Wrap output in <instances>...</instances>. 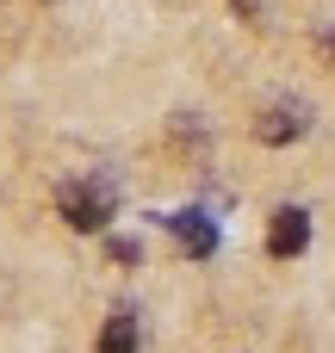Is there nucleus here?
I'll list each match as a JSON object with an SVG mask.
<instances>
[{
    "instance_id": "obj_1",
    "label": "nucleus",
    "mask_w": 335,
    "mask_h": 353,
    "mask_svg": "<svg viewBox=\"0 0 335 353\" xmlns=\"http://www.w3.org/2000/svg\"><path fill=\"white\" fill-rule=\"evenodd\" d=\"M305 242H311V217L298 205H280L267 217V254L274 261H292V254H305Z\"/></svg>"
},
{
    "instance_id": "obj_2",
    "label": "nucleus",
    "mask_w": 335,
    "mask_h": 353,
    "mask_svg": "<svg viewBox=\"0 0 335 353\" xmlns=\"http://www.w3.org/2000/svg\"><path fill=\"white\" fill-rule=\"evenodd\" d=\"M62 217H68V230H106V217H112V205H106V192H93V186H62Z\"/></svg>"
},
{
    "instance_id": "obj_3",
    "label": "nucleus",
    "mask_w": 335,
    "mask_h": 353,
    "mask_svg": "<svg viewBox=\"0 0 335 353\" xmlns=\"http://www.w3.org/2000/svg\"><path fill=\"white\" fill-rule=\"evenodd\" d=\"M255 137L261 143H292V137H305V105H274V112H261V124H255Z\"/></svg>"
},
{
    "instance_id": "obj_4",
    "label": "nucleus",
    "mask_w": 335,
    "mask_h": 353,
    "mask_svg": "<svg viewBox=\"0 0 335 353\" xmlns=\"http://www.w3.org/2000/svg\"><path fill=\"white\" fill-rule=\"evenodd\" d=\"M168 223H174V236H180V242H186L193 254H211V248H218V230H211V223H205L199 211H174Z\"/></svg>"
},
{
    "instance_id": "obj_5",
    "label": "nucleus",
    "mask_w": 335,
    "mask_h": 353,
    "mask_svg": "<svg viewBox=\"0 0 335 353\" xmlns=\"http://www.w3.org/2000/svg\"><path fill=\"white\" fill-rule=\"evenodd\" d=\"M99 353H137V316H131V310L106 316V329H99Z\"/></svg>"
},
{
    "instance_id": "obj_6",
    "label": "nucleus",
    "mask_w": 335,
    "mask_h": 353,
    "mask_svg": "<svg viewBox=\"0 0 335 353\" xmlns=\"http://www.w3.org/2000/svg\"><path fill=\"white\" fill-rule=\"evenodd\" d=\"M137 254H143V242H131V236H118V242H112V261H137Z\"/></svg>"
},
{
    "instance_id": "obj_7",
    "label": "nucleus",
    "mask_w": 335,
    "mask_h": 353,
    "mask_svg": "<svg viewBox=\"0 0 335 353\" xmlns=\"http://www.w3.org/2000/svg\"><path fill=\"white\" fill-rule=\"evenodd\" d=\"M230 6H236L242 19H261V0H230Z\"/></svg>"
}]
</instances>
